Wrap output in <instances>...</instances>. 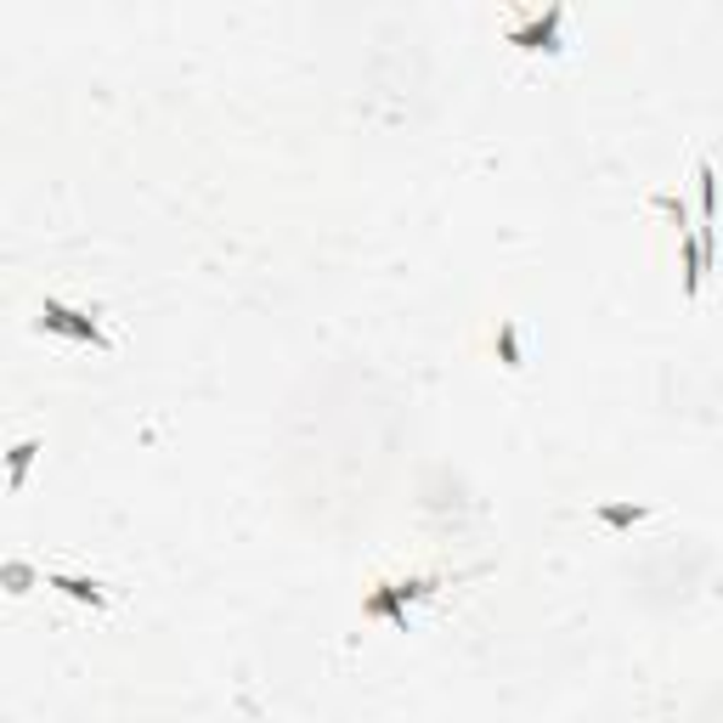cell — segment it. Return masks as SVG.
<instances>
[{"label": "cell", "instance_id": "obj_7", "mask_svg": "<svg viewBox=\"0 0 723 723\" xmlns=\"http://www.w3.org/2000/svg\"><path fill=\"white\" fill-rule=\"evenodd\" d=\"M594 520H599V525H610V532H634L639 520H650V509H645V503H599V509H594Z\"/></svg>", "mask_w": 723, "mask_h": 723}, {"label": "cell", "instance_id": "obj_1", "mask_svg": "<svg viewBox=\"0 0 723 723\" xmlns=\"http://www.w3.org/2000/svg\"><path fill=\"white\" fill-rule=\"evenodd\" d=\"M429 594H442V576H379L362 594V616L391 621L396 634H407V605H418Z\"/></svg>", "mask_w": 723, "mask_h": 723}, {"label": "cell", "instance_id": "obj_9", "mask_svg": "<svg viewBox=\"0 0 723 723\" xmlns=\"http://www.w3.org/2000/svg\"><path fill=\"white\" fill-rule=\"evenodd\" d=\"M7 588H12V594H29V588H34V565L12 560V565H7Z\"/></svg>", "mask_w": 723, "mask_h": 723}, {"label": "cell", "instance_id": "obj_6", "mask_svg": "<svg viewBox=\"0 0 723 723\" xmlns=\"http://www.w3.org/2000/svg\"><path fill=\"white\" fill-rule=\"evenodd\" d=\"M492 351H498V362L503 368H525V357H520V328H514V317H498V328H492Z\"/></svg>", "mask_w": 723, "mask_h": 723}, {"label": "cell", "instance_id": "obj_5", "mask_svg": "<svg viewBox=\"0 0 723 723\" xmlns=\"http://www.w3.org/2000/svg\"><path fill=\"white\" fill-rule=\"evenodd\" d=\"M45 588H57V594H68L74 605H91V610H108V588L103 583H91V576H68V571H45L40 576Z\"/></svg>", "mask_w": 723, "mask_h": 723}, {"label": "cell", "instance_id": "obj_2", "mask_svg": "<svg viewBox=\"0 0 723 723\" xmlns=\"http://www.w3.org/2000/svg\"><path fill=\"white\" fill-rule=\"evenodd\" d=\"M34 328H40V333H57V340H74V345H91V351H114V340L103 333V322H96L91 311H74V306L52 300V295L40 300Z\"/></svg>", "mask_w": 723, "mask_h": 723}, {"label": "cell", "instance_id": "obj_4", "mask_svg": "<svg viewBox=\"0 0 723 723\" xmlns=\"http://www.w3.org/2000/svg\"><path fill=\"white\" fill-rule=\"evenodd\" d=\"M679 272H684V300H701V283H706V272H712V255H706V244H701L695 226L679 232Z\"/></svg>", "mask_w": 723, "mask_h": 723}, {"label": "cell", "instance_id": "obj_8", "mask_svg": "<svg viewBox=\"0 0 723 723\" xmlns=\"http://www.w3.org/2000/svg\"><path fill=\"white\" fill-rule=\"evenodd\" d=\"M34 453H40V442L29 436V442H18L12 453H7V487L12 492H23V480H29V464H34Z\"/></svg>", "mask_w": 723, "mask_h": 723}, {"label": "cell", "instance_id": "obj_3", "mask_svg": "<svg viewBox=\"0 0 723 723\" xmlns=\"http://www.w3.org/2000/svg\"><path fill=\"white\" fill-rule=\"evenodd\" d=\"M503 40L514 45V52H525V57H560L565 52V7H549V12H538V18H520V23H509L503 29Z\"/></svg>", "mask_w": 723, "mask_h": 723}]
</instances>
